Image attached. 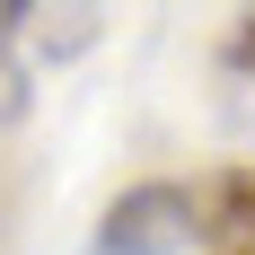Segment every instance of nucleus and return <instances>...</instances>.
Here are the masks:
<instances>
[{
	"mask_svg": "<svg viewBox=\"0 0 255 255\" xmlns=\"http://www.w3.org/2000/svg\"><path fill=\"white\" fill-rule=\"evenodd\" d=\"M203 229V203L185 185H132L97 220V255H185Z\"/></svg>",
	"mask_w": 255,
	"mask_h": 255,
	"instance_id": "nucleus-1",
	"label": "nucleus"
},
{
	"mask_svg": "<svg viewBox=\"0 0 255 255\" xmlns=\"http://www.w3.org/2000/svg\"><path fill=\"white\" fill-rule=\"evenodd\" d=\"M238 53H247V62H255V26H247V44H238Z\"/></svg>",
	"mask_w": 255,
	"mask_h": 255,
	"instance_id": "nucleus-6",
	"label": "nucleus"
},
{
	"mask_svg": "<svg viewBox=\"0 0 255 255\" xmlns=\"http://www.w3.org/2000/svg\"><path fill=\"white\" fill-rule=\"evenodd\" d=\"M220 255H255V238H229V247H220Z\"/></svg>",
	"mask_w": 255,
	"mask_h": 255,
	"instance_id": "nucleus-5",
	"label": "nucleus"
},
{
	"mask_svg": "<svg viewBox=\"0 0 255 255\" xmlns=\"http://www.w3.org/2000/svg\"><path fill=\"white\" fill-rule=\"evenodd\" d=\"M18 18H26V0H0V26H18Z\"/></svg>",
	"mask_w": 255,
	"mask_h": 255,
	"instance_id": "nucleus-4",
	"label": "nucleus"
},
{
	"mask_svg": "<svg viewBox=\"0 0 255 255\" xmlns=\"http://www.w3.org/2000/svg\"><path fill=\"white\" fill-rule=\"evenodd\" d=\"M220 220H229V238H255V176H229V194H220Z\"/></svg>",
	"mask_w": 255,
	"mask_h": 255,
	"instance_id": "nucleus-2",
	"label": "nucleus"
},
{
	"mask_svg": "<svg viewBox=\"0 0 255 255\" xmlns=\"http://www.w3.org/2000/svg\"><path fill=\"white\" fill-rule=\"evenodd\" d=\"M26 115V71L9 62V44H0V124H18Z\"/></svg>",
	"mask_w": 255,
	"mask_h": 255,
	"instance_id": "nucleus-3",
	"label": "nucleus"
}]
</instances>
